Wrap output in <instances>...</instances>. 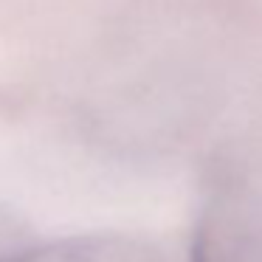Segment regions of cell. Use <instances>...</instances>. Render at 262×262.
<instances>
[{"mask_svg":"<svg viewBox=\"0 0 262 262\" xmlns=\"http://www.w3.org/2000/svg\"><path fill=\"white\" fill-rule=\"evenodd\" d=\"M189 262H262V144L234 147L214 161Z\"/></svg>","mask_w":262,"mask_h":262,"instance_id":"1","label":"cell"},{"mask_svg":"<svg viewBox=\"0 0 262 262\" xmlns=\"http://www.w3.org/2000/svg\"><path fill=\"white\" fill-rule=\"evenodd\" d=\"M6 262H178L169 251L130 234H85L26 245Z\"/></svg>","mask_w":262,"mask_h":262,"instance_id":"2","label":"cell"},{"mask_svg":"<svg viewBox=\"0 0 262 262\" xmlns=\"http://www.w3.org/2000/svg\"><path fill=\"white\" fill-rule=\"evenodd\" d=\"M26 245H29V226L9 206L0 203V262L12 259Z\"/></svg>","mask_w":262,"mask_h":262,"instance_id":"3","label":"cell"}]
</instances>
